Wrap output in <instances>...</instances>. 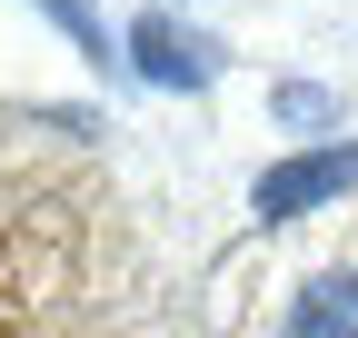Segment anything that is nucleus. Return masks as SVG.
<instances>
[{
	"label": "nucleus",
	"instance_id": "1",
	"mask_svg": "<svg viewBox=\"0 0 358 338\" xmlns=\"http://www.w3.org/2000/svg\"><path fill=\"white\" fill-rule=\"evenodd\" d=\"M90 140L100 110L0 100V338H209L159 219Z\"/></svg>",
	"mask_w": 358,
	"mask_h": 338
},
{
	"label": "nucleus",
	"instance_id": "2",
	"mask_svg": "<svg viewBox=\"0 0 358 338\" xmlns=\"http://www.w3.org/2000/svg\"><path fill=\"white\" fill-rule=\"evenodd\" d=\"M120 60H129V80H150V90L199 100V90H219V70H229V40L199 30L189 10H169V0H150V10L120 30Z\"/></svg>",
	"mask_w": 358,
	"mask_h": 338
},
{
	"label": "nucleus",
	"instance_id": "3",
	"mask_svg": "<svg viewBox=\"0 0 358 338\" xmlns=\"http://www.w3.org/2000/svg\"><path fill=\"white\" fill-rule=\"evenodd\" d=\"M358 199V140H308L289 159H268L249 179V219L259 229H289V219H319V209Z\"/></svg>",
	"mask_w": 358,
	"mask_h": 338
},
{
	"label": "nucleus",
	"instance_id": "4",
	"mask_svg": "<svg viewBox=\"0 0 358 338\" xmlns=\"http://www.w3.org/2000/svg\"><path fill=\"white\" fill-rule=\"evenodd\" d=\"M30 10L50 20V30H60V40H70V50L100 70V80H120V70H129V60H120V30L100 20V0H30Z\"/></svg>",
	"mask_w": 358,
	"mask_h": 338
},
{
	"label": "nucleus",
	"instance_id": "5",
	"mask_svg": "<svg viewBox=\"0 0 358 338\" xmlns=\"http://www.w3.org/2000/svg\"><path fill=\"white\" fill-rule=\"evenodd\" d=\"M268 119H279V130H299V140H338L348 100L329 90V80H279V90H268Z\"/></svg>",
	"mask_w": 358,
	"mask_h": 338
},
{
	"label": "nucleus",
	"instance_id": "6",
	"mask_svg": "<svg viewBox=\"0 0 358 338\" xmlns=\"http://www.w3.org/2000/svg\"><path fill=\"white\" fill-rule=\"evenodd\" d=\"M169 10H189V0H169Z\"/></svg>",
	"mask_w": 358,
	"mask_h": 338
}]
</instances>
